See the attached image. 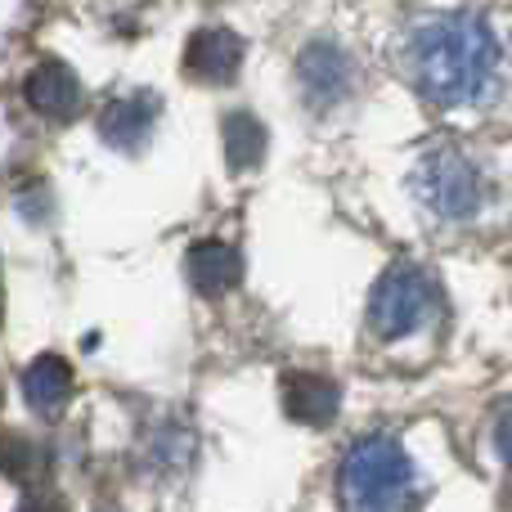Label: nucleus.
<instances>
[{"instance_id": "1a4fd4ad", "label": "nucleus", "mask_w": 512, "mask_h": 512, "mask_svg": "<svg viewBox=\"0 0 512 512\" xmlns=\"http://www.w3.org/2000/svg\"><path fill=\"white\" fill-rule=\"evenodd\" d=\"M185 274L194 283V292L203 297H225L234 283L243 279V256L230 248V243H198L194 252L185 256Z\"/></svg>"}, {"instance_id": "f8f14e48", "label": "nucleus", "mask_w": 512, "mask_h": 512, "mask_svg": "<svg viewBox=\"0 0 512 512\" xmlns=\"http://www.w3.org/2000/svg\"><path fill=\"white\" fill-rule=\"evenodd\" d=\"M225 153H230L234 171H252L265 158V126L252 113H234L225 122Z\"/></svg>"}, {"instance_id": "f257e3e1", "label": "nucleus", "mask_w": 512, "mask_h": 512, "mask_svg": "<svg viewBox=\"0 0 512 512\" xmlns=\"http://www.w3.org/2000/svg\"><path fill=\"white\" fill-rule=\"evenodd\" d=\"M414 63H418V86L432 104L459 108L486 95L499 68V41L490 36L486 23L468 14L436 18L414 36Z\"/></svg>"}, {"instance_id": "9d476101", "label": "nucleus", "mask_w": 512, "mask_h": 512, "mask_svg": "<svg viewBox=\"0 0 512 512\" xmlns=\"http://www.w3.org/2000/svg\"><path fill=\"white\" fill-rule=\"evenodd\" d=\"M23 95H27V104H32L36 113H45V117H77L81 81L72 77V68H63V63L50 59V63H41V68H32Z\"/></svg>"}, {"instance_id": "2eb2a0df", "label": "nucleus", "mask_w": 512, "mask_h": 512, "mask_svg": "<svg viewBox=\"0 0 512 512\" xmlns=\"http://www.w3.org/2000/svg\"><path fill=\"white\" fill-rule=\"evenodd\" d=\"M18 512H63V504H54V499H27Z\"/></svg>"}, {"instance_id": "6e6552de", "label": "nucleus", "mask_w": 512, "mask_h": 512, "mask_svg": "<svg viewBox=\"0 0 512 512\" xmlns=\"http://www.w3.org/2000/svg\"><path fill=\"white\" fill-rule=\"evenodd\" d=\"M337 405H342L337 382L319 378V373H292V378L283 382V409H288L292 423L328 427L337 418Z\"/></svg>"}, {"instance_id": "4468645a", "label": "nucleus", "mask_w": 512, "mask_h": 512, "mask_svg": "<svg viewBox=\"0 0 512 512\" xmlns=\"http://www.w3.org/2000/svg\"><path fill=\"white\" fill-rule=\"evenodd\" d=\"M495 441H499V454L508 459V468H512V409L504 418H499V427H495Z\"/></svg>"}, {"instance_id": "20e7f679", "label": "nucleus", "mask_w": 512, "mask_h": 512, "mask_svg": "<svg viewBox=\"0 0 512 512\" xmlns=\"http://www.w3.org/2000/svg\"><path fill=\"white\" fill-rule=\"evenodd\" d=\"M423 198L432 212L450 216V221H468L481 207L486 189H481V176L468 158H459V153H436L423 167Z\"/></svg>"}, {"instance_id": "7ed1b4c3", "label": "nucleus", "mask_w": 512, "mask_h": 512, "mask_svg": "<svg viewBox=\"0 0 512 512\" xmlns=\"http://www.w3.org/2000/svg\"><path fill=\"white\" fill-rule=\"evenodd\" d=\"M441 297H436V283L427 270H391L387 279H378L369 301V324L382 342H396L409 337L436 315Z\"/></svg>"}, {"instance_id": "423d86ee", "label": "nucleus", "mask_w": 512, "mask_h": 512, "mask_svg": "<svg viewBox=\"0 0 512 512\" xmlns=\"http://www.w3.org/2000/svg\"><path fill=\"white\" fill-rule=\"evenodd\" d=\"M297 68H301V86H306L310 104L328 108L351 95V59H346L337 45H328V41L306 45Z\"/></svg>"}, {"instance_id": "dca6fc26", "label": "nucleus", "mask_w": 512, "mask_h": 512, "mask_svg": "<svg viewBox=\"0 0 512 512\" xmlns=\"http://www.w3.org/2000/svg\"><path fill=\"white\" fill-rule=\"evenodd\" d=\"M104 512H113V508H104Z\"/></svg>"}, {"instance_id": "0eeeda50", "label": "nucleus", "mask_w": 512, "mask_h": 512, "mask_svg": "<svg viewBox=\"0 0 512 512\" xmlns=\"http://www.w3.org/2000/svg\"><path fill=\"white\" fill-rule=\"evenodd\" d=\"M153 122H158V99H153L149 90H140V95H122L104 108L99 135H104L113 149H140V144L149 140Z\"/></svg>"}, {"instance_id": "9b49d317", "label": "nucleus", "mask_w": 512, "mask_h": 512, "mask_svg": "<svg viewBox=\"0 0 512 512\" xmlns=\"http://www.w3.org/2000/svg\"><path fill=\"white\" fill-rule=\"evenodd\" d=\"M23 396L36 414H59L72 396V369L59 355H41V360H32L23 373Z\"/></svg>"}, {"instance_id": "f03ea898", "label": "nucleus", "mask_w": 512, "mask_h": 512, "mask_svg": "<svg viewBox=\"0 0 512 512\" xmlns=\"http://www.w3.org/2000/svg\"><path fill=\"white\" fill-rule=\"evenodd\" d=\"M346 512H405L409 504V459L396 441L369 436L346 454L337 472Z\"/></svg>"}, {"instance_id": "ddd939ff", "label": "nucleus", "mask_w": 512, "mask_h": 512, "mask_svg": "<svg viewBox=\"0 0 512 512\" xmlns=\"http://www.w3.org/2000/svg\"><path fill=\"white\" fill-rule=\"evenodd\" d=\"M0 468H5L14 481L32 486V481L41 477L45 459H41V450H36L32 441H23V436H5V441H0Z\"/></svg>"}, {"instance_id": "39448f33", "label": "nucleus", "mask_w": 512, "mask_h": 512, "mask_svg": "<svg viewBox=\"0 0 512 512\" xmlns=\"http://www.w3.org/2000/svg\"><path fill=\"white\" fill-rule=\"evenodd\" d=\"M243 63V36L230 32V27H203L194 32L185 50V68L194 81H207V86H225V81L239 77Z\"/></svg>"}]
</instances>
